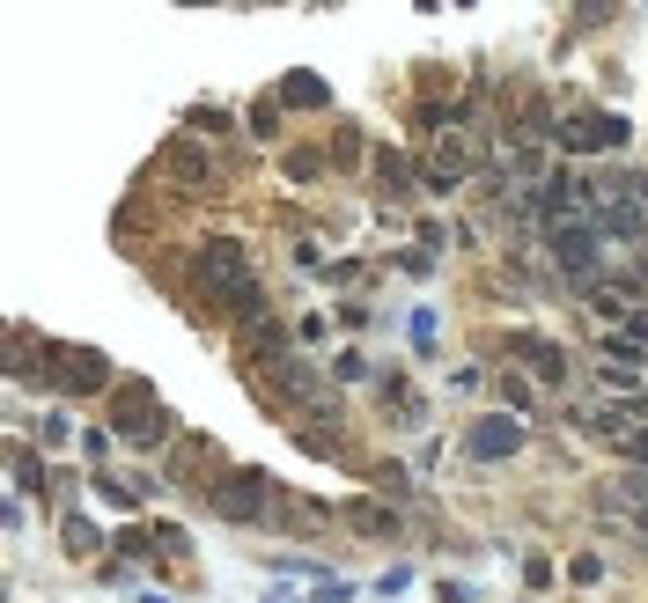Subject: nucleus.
I'll use <instances>...</instances> for the list:
<instances>
[{
  "instance_id": "1",
  "label": "nucleus",
  "mask_w": 648,
  "mask_h": 603,
  "mask_svg": "<svg viewBox=\"0 0 648 603\" xmlns=\"http://www.w3.org/2000/svg\"><path fill=\"white\" fill-rule=\"evenodd\" d=\"M192 272H200V288L214 294L222 310H236V324H244V332H258V324H266V288L250 280V250H244V243H206Z\"/></svg>"
},
{
  "instance_id": "2",
  "label": "nucleus",
  "mask_w": 648,
  "mask_h": 603,
  "mask_svg": "<svg viewBox=\"0 0 648 603\" xmlns=\"http://www.w3.org/2000/svg\"><path fill=\"white\" fill-rule=\"evenodd\" d=\"M111 435H125L133 449H163V442H177V412L155 405V390L141 376H125L111 390Z\"/></svg>"
},
{
  "instance_id": "3",
  "label": "nucleus",
  "mask_w": 648,
  "mask_h": 603,
  "mask_svg": "<svg viewBox=\"0 0 648 603\" xmlns=\"http://www.w3.org/2000/svg\"><path fill=\"white\" fill-rule=\"evenodd\" d=\"M206 501H214L222 523H273V507H280L273 501V479H266V471H250V464H228Z\"/></svg>"
},
{
  "instance_id": "4",
  "label": "nucleus",
  "mask_w": 648,
  "mask_h": 603,
  "mask_svg": "<svg viewBox=\"0 0 648 603\" xmlns=\"http://www.w3.org/2000/svg\"><path fill=\"white\" fill-rule=\"evenodd\" d=\"M45 383L59 398H97L111 383V361H103L97 346H75V338H52L45 346Z\"/></svg>"
},
{
  "instance_id": "5",
  "label": "nucleus",
  "mask_w": 648,
  "mask_h": 603,
  "mask_svg": "<svg viewBox=\"0 0 648 603\" xmlns=\"http://www.w3.org/2000/svg\"><path fill=\"white\" fill-rule=\"evenodd\" d=\"M552 141L568 155H612V147H626V119L619 111H568L552 125Z\"/></svg>"
},
{
  "instance_id": "6",
  "label": "nucleus",
  "mask_w": 648,
  "mask_h": 603,
  "mask_svg": "<svg viewBox=\"0 0 648 603\" xmlns=\"http://www.w3.org/2000/svg\"><path fill=\"white\" fill-rule=\"evenodd\" d=\"M546 243H552V258H560V272L568 280H582V288H597V228L590 221H552L546 228Z\"/></svg>"
},
{
  "instance_id": "7",
  "label": "nucleus",
  "mask_w": 648,
  "mask_h": 603,
  "mask_svg": "<svg viewBox=\"0 0 648 603\" xmlns=\"http://www.w3.org/2000/svg\"><path fill=\"white\" fill-rule=\"evenodd\" d=\"M524 420L516 412H487V420H472L465 427V457L472 464H501V457H524Z\"/></svg>"
},
{
  "instance_id": "8",
  "label": "nucleus",
  "mask_w": 648,
  "mask_h": 603,
  "mask_svg": "<svg viewBox=\"0 0 648 603\" xmlns=\"http://www.w3.org/2000/svg\"><path fill=\"white\" fill-rule=\"evenodd\" d=\"M472 169H479V147L443 141V147H435V163H427V185H435V192H457V185H465Z\"/></svg>"
},
{
  "instance_id": "9",
  "label": "nucleus",
  "mask_w": 648,
  "mask_h": 603,
  "mask_svg": "<svg viewBox=\"0 0 648 603\" xmlns=\"http://www.w3.org/2000/svg\"><path fill=\"white\" fill-rule=\"evenodd\" d=\"M516 361H530L546 383H568V354H560L546 332H516Z\"/></svg>"
},
{
  "instance_id": "10",
  "label": "nucleus",
  "mask_w": 648,
  "mask_h": 603,
  "mask_svg": "<svg viewBox=\"0 0 648 603\" xmlns=\"http://www.w3.org/2000/svg\"><path fill=\"white\" fill-rule=\"evenodd\" d=\"M280 103H295V111H324V103H332V89H324L310 67H295L288 81H280Z\"/></svg>"
},
{
  "instance_id": "11",
  "label": "nucleus",
  "mask_w": 648,
  "mask_h": 603,
  "mask_svg": "<svg viewBox=\"0 0 648 603\" xmlns=\"http://www.w3.org/2000/svg\"><path fill=\"white\" fill-rule=\"evenodd\" d=\"M163 163H170V177H185V185H206V177H214V163H206L192 141H170V155H163Z\"/></svg>"
},
{
  "instance_id": "12",
  "label": "nucleus",
  "mask_w": 648,
  "mask_h": 603,
  "mask_svg": "<svg viewBox=\"0 0 648 603\" xmlns=\"http://www.w3.org/2000/svg\"><path fill=\"white\" fill-rule=\"evenodd\" d=\"M347 523H354V531H369V537H391V531H399V515H391V507H376V501H347Z\"/></svg>"
},
{
  "instance_id": "13",
  "label": "nucleus",
  "mask_w": 648,
  "mask_h": 603,
  "mask_svg": "<svg viewBox=\"0 0 648 603\" xmlns=\"http://www.w3.org/2000/svg\"><path fill=\"white\" fill-rule=\"evenodd\" d=\"M604 228H612L619 243H641V236H648V206H626V199H619V206L604 214Z\"/></svg>"
},
{
  "instance_id": "14",
  "label": "nucleus",
  "mask_w": 648,
  "mask_h": 603,
  "mask_svg": "<svg viewBox=\"0 0 648 603\" xmlns=\"http://www.w3.org/2000/svg\"><path fill=\"white\" fill-rule=\"evenodd\" d=\"M97 501L125 515V507H141V485H125V479H111V471H97Z\"/></svg>"
},
{
  "instance_id": "15",
  "label": "nucleus",
  "mask_w": 648,
  "mask_h": 603,
  "mask_svg": "<svg viewBox=\"0 0 648 603\" xmlns=\"http://www.w3.org/2000/svg\"><path fill=\"white\" fill-rule=\"evenodd\" d=\"M59 537H67V552H75V559H89V552L103 545V537H97V523H81V515H67V523H59Z\"/></svg>"
},
{
  "instance_id": "16",
  "label": "nucleus",
  "mask_w": 648,
  "mask_h": 603,
  "mask_svg": "<svg viewBox=\"0 0 648 603\" xmlns=\"http://www.w3.org/2000/svg\"><path fill=\"white\" fill-rule=\"evenodd\" d=\"M376 177H383L391 192H399V185H413V155H391V147H383V163H376Z\"/></svg>"
},
{
  "instance_id": "17",
  "label": "nucleus",
  "mask_w": 648,
  "mask_h": 603,
  "mask_svg": "<svg viewBox=\"0 0 648 603\" xmlns=\"http://www.w3.org/2000/svg\"><path fill=\"white\" fill-rule=\"evenodd\" d=\"M288 177L317 185V177H324V155H317V147H295V155H288Z\"/></svg>"
},
{
  "instance_id": "18",
  "label": "nucleus",
  "mask_w": 648,
  "mask_h": 603,
  "mask_svg": "<svg viewBox=\"0 0 648 603\" xmlns=\"http://www.w3.org/2000/svg\"><path fill=\"white\" fill-rule=\"evenodd\" d=\"M192 125H200V133H236V119H228L222 103H192Z\"/></svg>"
},
{
  "instance_id": "19",
  "label": "nucleus",
  "mask_w": 648,
  "mask_h": 603,
  "mask_svg": "<svg viewBox=\"0 0 648 603\" xmlns=\"http://www.w3.org/2000/svg\"><path fill=\"white\" fill-rule=\"evenodd\" d=\"M8 471H15V485H23V493H37V485H45V471H37V457H30V449H15V457H8Z\"/></svg>"
},
{
  "instance_id": "20",
  "label": "nucleus",
  "mask_w": 648,
  "mask_h": 603,
  "mask_svg": "<svg viewBox=\"0 0 648 603\" xmlns=\"http://www.w3.org/2000/svg\"><path fill=\"white\" fill-rule=\"evenodd\" d=\"M568 581H582V589H590V581H604V559H597V552H574V559H568Z\"/></svg>"
},
{
  "instance_id": "21",
  "label": "nucleus",
  "mask_w": 648,
  "mask_h": 603,
  "mask_svg": "<svg viewBox=\"0 0 648 603\" xmlns=\"http://www.w3.org/2000/svg\"><path fill=\"white\" fill-rule=\"evenodd\" d=\"M361 376H369V361H361V354H339V361H332V383H339V390L361 383Z\"/></svg>"
},
{
  "instance_id": "22",
  "label": "nucleus",
  "mask_w": 648,
  "mask_h": 603,
  "mask_svg": "<svg viewBox=\"0 0 648 603\" xmlns=\"http://www.w3.org/2000/svg\"><path fill=\"white\" fill-rule=\"evenodd\" d=\"M332 163H339V169H354V163H361V133H354V125L339 133V141H332Z\"/></svg>"
},
{
  "instance_id": "23",
  "label": "nucleus",
  "mask_w": 648,
  "mask_h": 603,
  "mask_svg": "<svg viewBox=\"0 0 648 603\" xmlns=\"http://www.w3.org/2000/svg\"><path fill=\"white\" fill-rule=\"evenodd\" d=\"M250 133H258V141H273V133H280V111H273V103H258V111H250Z\"/></svg>"
},
{
  "instance_id": "24",
  "label": "nucleus",
  "mask_w": 648,
  "mask_h": 603,
  "mask_svg": "<svg viewBox=\"0 0 648 603\" xmlns=\"http://www.w3.org/2000/svg\"><path fill=\"white\" fill-rule=\"evenodd\" d=\"M597 383H604V390H634V383H641V376H634V368H619V361H612V368H597Z\"/></svg>"
},
{
  "instance_id": "25",
  "label": "nucleus",
  "mask_w": 648,
  "mask_h": 603,
  "mask_svg": "<svg viewBox=\"0 0 648 603\" xmlns=\"http://www.w3.org/2000/svg\"><path fill=\"white\" fill-rule=\"evenodd\" d=\"M67 435H75V427H67V412H45V449H59Z\"/></svg>"
},
{
  "instance_id": "26",
  "label": "nucleus",
  "mask_w": 648,
  "mask_h": 603,
  "mask_svg": "<svg viewBox=\"0 0 648 603\" xmlns=\"http://www.w3.org/2000/svg\"><path fill=\"white\" fill-rule=\"evenodd\" d=\"M413 346H435V310H413Z\"/></svg>"
},
{
  "instance_id": "27",
  "label": "nucleus",
  "mask_w": 648,
  "mask_h": 603,
  "mask_svg": "<svg viewBox=\"0 0 648 603\" xmlns=\"http://www.w3.org/2000/svg\"><path fill=\"white\" fill-rule=\"evenodd\" d=\"M612 442H619L626 457H634V464H641V471H648V435H612Z\"/></svg>"
},
{
  "instance_id": "28",
  "label": "nucleus",
  "mask_w": 648,
  "mask_h": 603,
  "mask_svg": "<svg viewBox=\"0 0 648 603\" xmlns=\"http://www.w3.org/2000/svg\"><path fill=\"white\" fill-rule=\"evenodd\" d=\"M626 493H634V507H648V471H634V479H626Z\"/></svg>"
},
{
  "instance_id": "29",
  "label": "nucleus",
  "mask_w": 648,
  "mask_h": 603,
  "mask_svg": "<svg viewBox=\"0 0 648 603\" xmlns=\"http://www.w3.org/2000/svg\"><path fill=\"white\" fill-rule=\"evenodd\" d=\"M443 603H472V589H457V581H443Z\"/></svg>"
},
{
  "instance_id": "30",
  "label": "nucleus",
  "mask_w": 648,
  "mask_h": 603,
  "mask_svg": "<svg viewBox=\"0 0 648 603\" xmlns=\"http://www.w3.org/2000/svg\"><path fill=\"white\" fill-rule=\"evenodd\" d=\"M141 603H170V596H141Z\"/></svg>"
}]
</instances>
